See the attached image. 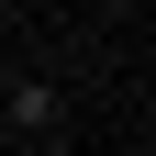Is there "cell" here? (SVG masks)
I'll use <instances>...</instances> for the list:
<instances>
[{"instance_id": "cell-1", "label": "cell", "mask_w": 156, "mask_h": 156, "mask_svg": "<svg viewBox=\"0 0 156 156\" xmlns=\"http://www.w3.org/2000/svg\"><path fill=\"white\" fill-rule=\"evenodd\" d=\"M0 134H67V89L56 78H0Z\"/></svg>"}, {"instance_id": "cell-2", "label": "cell", "mask_w": 156, "mask_h": 156, "mask_svg": "<svg viewBox=\"0 0 156 156\" xmlns=\"http://www.w3.org/2000/svg\"><path fill=\"white\" fill-rule=\"evenodd\" d=\"M34 156H89V145H67V134H45V145H34Z\"/></svg>"}, {"instance_id": "cell-3", "label": "cell", "mask_w": 156, "mask_h": 156, "mask_svg": "<svg viewBox=\"0 0 156 156\" xmlns=\"http://www.w3.org/2000/svg\"><path fill=\"white\" fill-rule=\"evenodd\" d=\"M23 11H34V0H0V34H11V23H23Z\"/></svg>"}, {"instance_id": "cell-4", "label": "cell", "mask_w": 156, "mask_h": 156, "mask_svg": "<svg viewBox=\"0 0 156 156\" xmlns=\"http://www.w3.org/2000/svg\"><path fill=\"white\" fill-rule=\"evenodd\" d=\"M134 156H145V145H134Z\"/></svg>"}, {"instance_id": "cell-5", "label": "cell", "mask_w": 156, "mask_h": 156, "mask_svg": "<svg viewBox=\"0 0 156 156\" xmlns=\"http://www.w3.org/2000/svg\"><path fill=\"white\" fill-rule=\"evenodd\" d=\"M0 78H11V67H0Z\"/></svg>"}]
</instances>
